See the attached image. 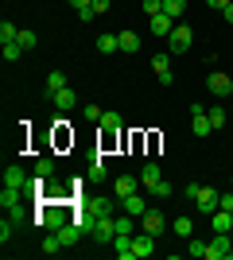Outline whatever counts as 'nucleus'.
I'll use <instances>...</instances> for the list:
<instances>
[{
  "label": "nucleus",
  "mask_w": 233,
  "mask_h": 260,
  "mask_svg": "<svg viewBox=\"0 0 233 260\" xmlns=\"http://www.w3.org/2000/svg\"><path fill=\"white\" fill-rule=\"evenodd\" d=\"M66 221H74V210H62V206H47V210H39V217H35V225H43V229H62Z\"/></svg>",
  "instance_id": "1"
},
{
  "label": "nucleus",
  "mask_w": 233,
  "mask_h": 260,
  "mask_svg": "<svg viewBox=\"0 0 233 260\" xmlns=\"http://www.w3.org/2000/svg\"><path fill=\"white\" fill-rule=\"evenodd\" d=\"M190 43H194V27H187V23H175V31L167 35V47H171V54L190 51Z\"/></svg>",
  "instance_id": "2"
},
{
  "label": "nucleus",
  "mask_w": 233,
  "mask_h": 260,
  "mask_svg": "<svg viewBox=\"0 0 233 260\" xmlns=\"http://www.w3.org/2000/svg\"><path fill=\"white\" fill-rule=\"evenodd\" d=\"M233 252V233H214V241L206 245V260H229Z\"/></svg>",
  "instance_id": "3"
},
{
  "label": "nucleus",
  "mask_w": 233,
  "mask_h": 260,
  "mask_svg": "<svg viewBox=\"0 0 233 260\" xmlns=\"http://www.w3.org/2000/svg\"><path fill=\"white\" fill-rule=\"evenodd\" d=\"M194 206H198V214L210 217L214 210H218V190H214V186H198V194H194Z\"/></svg>",
  "instance_id": "4"
},
{
  "label": "nucleus",
  "mask_w": 233,
  "mask_h": 260,
  "mask_svg": "<svg viewBox=\"0 0 233 260\" xmlns=\"http://www.w3.org/2000/svg\"><path fill=\"white\" fill-rule=\"evenodd\" d=\"M89 237L101 241V245H113V237H117V229H113V217H97V221H93V229H89Z\"/></svg>",
  "instance_id": "5"
},
{
  "label": "nucleus",
  "mask_w": 233,
  "mask_h": 260,
  "mask_svg": "<svg viewBox=\"0 0 233 260\" xmlns=\"http://www.w3.org/2000/svg\"><path fill=\"white\" fill-rule=\"evenodd\" d=\"M206 89H210V93H218V98L233 93V74H218V70H214V74L206 78Z\"/></svg>",
  "instance_id": "6"
},
{
  "label": "nucleus",
  "mask_w": 233,
  "mask_h": 260,
  "mask_svg": "<svg viewBox=\"0 0 233 260\" xmlns=\"http://www.w3.org/2000/svg\"><path fill=\"white\" fill-rule=\"evenodd\" d=\"M159 183H163V171H159L155 163H144V167H140V186H144L148 194H152V190H155Z\"/></svg>",
  "instance_id": "7"
},
{
  "label": "nucleus",
  "mask_w": 233,
  "mask_h": 260,
  "mask_svg": "<svg viewBox=\"0 0 233 260\" xmlns=\"http://www.w3.org/2000/svg\"><path fill=\"white\" fill-rule=\"evenodd\" d=\"M140 225H144V233H152V237H159V233H163V214L148 206L144 214H140Z\"/></svg>",
  "instance_id": "8"
},
{
  "label": "nucleus",
  "mask_w": 233,
  "mask_h": 260,
  "mask_svg": "<svg viewBox=\"0 0 233 260\" xmlns=\"http://www.w3.org/2000/svg\"><path fill=\"white\" fill-rule=\"evenodd\" d=\"M51 101H55L58 113H70V109L78 105V93H74L70 86H62V89H55V93H51Z\"/></svg>",
  "instance_id": "9"
},
{
  "label": "nucleus",
  "mask_w": 233,
  "mask_h": 260,
  "mask_svg": "<svg viewBox=\"0 0 233 260\" xmlns=\"http://www.w3.org/2000/svg\"><path fill=\"white\" fill-rule=\"evenodd\" d=\"M148 27H152V35H159V39H167V35L175 31V20H171L167 12H159V16H152V20H148Z\"/></svg>",
  "instance_id": "10"
},
{
  "label": "nucleus",
  "mask_w": 233,
  "mask_h": 260,
  "mask_svg": "<svg viewBox=\"0 0 233 260\" xmlns=\"http://www.w3.org/2000/svg\"><path fill=\"white\" fill-rule=\"evenodd\" d=\"M140 190V179H132V175H121V179H113V194L117 198H128Z\"/></svg>",
  "instance_id": "11"
},
{
  "label": "nucleus",
  "mask_w": 233,
  "mask_h": 260,
  "mask_svg": "<svg viewBox=\"0 0 233 260\" xmlns=\"http://www.w3.org/2000/svg\"><path fill=\"white\" fill-rule=\"evenodd\" d=\"M23 194H27V190H20V186H4V190H0V206L8 210H20V202H23Z\"/></svg>",
  "instance_id": "12"
},
{
  "label": "nucleus",
  "mask_w": 233,
  "mask_h": 260,
  "mask_svg": "<svg viewBox=\"0 0 233 260\" xmlns=\"http://www.w3.org/2000/svg\"><path fill=\"white\" fill-rule=\"evenodd\" d=\"M152 252H155V237H152V233H140V237H132V256H136V260L152 256Z\"/></svg>",
  "instance_id": "13"
},
{
  "label": "nucleus",
  "mask_w": 233,
  "mask_h": 260,
  "mask_svg": "<svg viewBox=\"0 0 233 260\" xmlns=\"http://www.w3.org/2000/svg\"><path fill=\"white\" fill-rule=\"evenodd\" d=\"M152 70H155V78H159L163 86L175 82V74H171V58H167V54H155V58H152Z\"/></svg>",
  "instance_id": "14"
},
{
  "label": "nucleus",
  "mask_w": 233,
  "mask_h": 260,
  "mask_svg": "<svg viewBox=\"0 0 233 260\" xmlns=\"http://www.w3.org/2000/svg\"><path fill=\"white\" fill-rule=\"evenodd\" d=\"M27 183H31V179H27V171H23V167H16V163H12V167H4V186H20V190H27Z\"/></svg>",
  "instance_id": "15"
},
{
  "label": "nucleus",
  "mask_w": 233,
  "mask_h": 260,
  "mask_svg": "<svg viewBox=\"0 0 233 260\" xmlns=\"http://www.w3.org/2000/svg\"><path fill=\"white\" fill-rule=\"evenodd\" d=\"M210 225H214V233H233V214L218 206V210L210 214Z\"/></svg>",
  "instance_id": "16"
},
{
  "label": "nucleus",
  "mask_w": 233,
  "mask_h": 260,
  "mask_svg": "<svg viewBox=\"0 0 233 260\" xmlns=\"http://www.w3.org/2000/svg\"><path fill=\"white\" fill-rule=\"evenodd\" d=\"M121 206H124V214H132V217H140L148 210V198L136 190V194H128V198H121Z\"/></svg>",
  "instance_id": "17"
},
{
  "label": "nucleus",
  "mask_w": 233,
  "mask_h": 260,
  "mask_svg": "<svg viewBox=\"0 0 233 260\" xmlns=\"http://www.w3.org/2000/svg\"><path fill=\"white\" fill-rule=\"evenodd\" d=\"M117 43H121L124 54H136V51H140V35H136V31H117Z\"/></svg>",
  "instance_id": "18"
},
{
  "label": "nucleus",
  "mask_w": 233,
  "mask_h": 260,
  "mask_svg": "<svg viewBox=\"0 0 233 260\" xmlns=\"http://www.w3.org/2000/svg\"><path fill=\"white\" fill-rule=\"evenodd\" d=\"M113 249H117V256L132 260V233H117V237H113Z\"/></svg>",
  "instance_id": "19"
},
{
  "label": "nucleus",
  "mask_w": 233,
  "mask_h": 260,
  "mask_svg": "<svg viewBox=\"0 0 233 260\" xmlns=\"http://www.w3.org/2000/svg\"><path fill=\"white\" fill-rule=\"evenodd\" d=\"M190 128H194V140H206V136L214 132V124H210L206 113H194V124H190Z\"/></svg>",
  "instance_id": "20"
},
{
  "label": "nucleus",
  "mask_w": 233,
  "mask_h": 260,
  "mask_svg": "<svg viewBox=\"0 0 233 260\" xmlns=\"http://www.w3.org/2000/svg\"><path fill=\"white\" fill-rule=\"evenodd\" d=\"M101 132L113 140V136L121 132V117H117V113H101Z\"/></svg>",
  "instance_id": "21"
},
{
  "label": "nucleus",
  "mask_w": 233,
  "mask_h": 260,
  "mask_svg": "<svg viewBox=\"0 0 233 260\" xmlns=\"http://www.w3.org/2000/svg\"><path fill=\"white\" fill-rule=\"evenodd\" d=\"M55 171H58V163H55V155H43V159L35 163V175H43V179H55Z\"/></svg>",
  "instance_id": "22"
},
{
  "label": "nucleus",
  "mask_w": 233,
  "mask_h": 260,
  "mask_svg": "<svg viewBox=\"0 0 233 260\" xmlns=\"http://www.w3.org/2000/svg\"><path fill=\"white\" fill-rule=\"evenodd\" d=\"M163 12L179 23V20H183V12H187V0H163Z\"/></svg>",
  "instance_id": "23"
},
{
  "label": "nucleus",
  "mask_w": 233,
  "mask_h": 260,
  "mask_svg": "<svg viewBox=\"0 0 233 260\" xmlns=\"http://www.w3.org/2000/svg\"><path fill=\"white\" fill-rule=\"evenodd\" d=\"M16 39H20V27H16L12 20H4L0 23V43H16Z\"/></svg>",
  "instance_id": "24"
},
{
  "label": "nucleus",
  "mask_w": 233,
  "mask_h": 260,
  "mask_svg": "<svg viewBox=\"0 0 233 260\" xmlns=\"http://www.w3.org/2000/svg\"><path fill=\"white\" fill-rule=\"evenodd\" d=\"M105 179H109L105 163H101V159H93V167H89V175H86V183H105Z\"/></svg>",
  "instance_id": "25"
},
{
  "label": "nucleus",
  "mask_w": 233,
  "mask_h": 260,
  "mask_svg": "<svg viewBox=\"0 0 233 260\" xmlns=\"http://www.w3.org/2000/svg\"><path fill=\"white\" fill-rule=\"evenodd\" d=\"M171 229H175L179 237H194V221H190V217H175V221H171Z\"/></svg>",
  "instance_id": "26"
},
{
  "label": "nucleus",
  "mask_w": 233,
  "mask_h": 260,
  "mask_svg": "<svg viewBox=\"0 0 233 260\" xmlns=\"http://www.w3.org/2000/svg\"><path fill=\"white\" fill-rule=\"evenodd\" d=\"M97 51H101V54H113V51H121L117 35H113V31H109V35H101V39H97Z\"/></svg>",
  "instance_id": "27"
},
{
  "label": "nucleus",
  "mask_w": 233,
  "mask_h": 260,
  "mask_svg": "<svg viewBox=\"0 0 233 260\" xmlns=\"http://www.w3.org/2000/svg\"><path fill=\"white\" fill-rule=\"evenodd\" d=\"M16 225H20L16 217H4V221H0V241H4V245H8V241L16 237Z\"/></svg>",
  "instance_id": "28"
},
{
  "label": "nucleus",
  "mask_w": 233,
  "mask_h": 260,
  "mask_svg": "<svg viewBox=\"0 0 233 260\" xmlns=\"http://www.w3.org/2000/svg\"><path fill=\"white\" fill-rule=\"evenodd\" d=\"M66 86V74H62V70H51V74H47V93H55V89H62Z\"/></svg>",
  "instance_id": "29"
},
{
  "label": "nucleus",
  "mask_w": 233,
  "mask_h": 260,
  "mask_svg": "<svg viewBox=\"0 0 233 260\" xmlns=\"http://www.w3.org/2000/svg\"><path fill=\"white\" fill-rule=\"evenodd\" d=\"M206 117H210V124H214V128H225V109H222V105L206 109Z\"/></svg>",
  "instance_id": "30"
},
{
  "label": "nucleus",
  "mask_w": 233,
  "mask_h": 260,
  "mask_svg": "<svg viewBox=\"0 0 233 260\" xmlns=\"http://www.w3.org/2000/svg\"><path fill=\"white\" fill-rule=\"evenodd\" d=\"M187 256L202 260V256H206V241H198V237H190V245H187Z\"/></svg>",
  "instance_id": "31"
},
{
  "label": "nucleus",
  "mask_w": 233,
  "mask_h": 260,
  "mask_svg": "<svg viewBox=\"0 0 233 260\" xmlns=\"http://www.w3.org/2000/svg\"><path fill=\"white\" fill-rule=\"evenodd\" d=\"M132 221H136L132 214H124V217H113V229H117V233H132Z\"/></svg>",
  "instance_id": "32"
},
{
  "label": "nucleus",
  "mask_w": 233,
  "mask_h": 260,
  "mask_svg": "<svg viewBox=\"0 0 233 260\" xmlns=\"http://www.w3.org/2000/svg\"><path fill=\"white\" fill-rule=\"evenodd\" d=\"M140 8H144V16L152 20V16H159V12H163V0H144Z\"/></svg>",
  "instance_id": "33"
},
{
  "label": "nucleus",
  "mask_w": 233,
  "mask_h": 260,
  "mask_svg": "<svg viewBox=\"0 0 233 260\" xmlns=\"http://www.w3.org/2000/svg\"><path fill=\"white\" fill-rule=\"evenodd\" d=\"M20 54H23V47H20V43H4V62H16Z\"/></svg>",
  "instance_id": "34"
},
{
  "label": "nucleus",
  "mask_w": 233,
  "mask_h": 260,
  "mask_svg": "<svg viewBox=\"0 0 233 260\" xmlns=\"http://www.w3.org/2000/svg\"><path fill=\"white\" fill-rule=\"evenodd\" d=\"M16 43H20L23 51H31V47L39 43V39H35V31H20V39H16Z\"/></svg>",
  "instance_id": "35"
},
{
  "label": "nucleus",
  "mask_w": 233,
  "mask_h": 260,
  "mask_svg": "<svg viewBox=\"0 0 233 260\" xmlns=\"http://www.w3.org/2000/svg\"><path fill=\"white\" fill-rule=\"evenodd\" d=\"M171 190H175V186H171V183L163 179V183H159V186L152 190V198H171Z\"/></svg>",
  "instance_id": "36"
},
{
  "label": "nucleus",
  "mask_w": 233,
  "mask_h": 260,
  "mask_svg": "<svg viewBox=\"0 0 233 260\" xmlns=\"http://www.w3.org/2000/svg\"><path fill=\"white\" fill-rule=\"evenodd\" d=\"M82 117H86V120H101V105H86V109H82Z\"/></svg>",
  "instance_id": "37"
},
{
  "label": "nucleus",
  "mask_w": 233,
  "mask_h": 260,
  "mask_svg": "<svg viewBox=\"0 0 233 260\" xmlns=\"http://www.w3.org/2000/svg\"><path fill=\"white\" fill-rule=\"evenodd\" d=\"M218 206H222V210H229V214H233V190H225V194H218Z\"/></svg>",
  "instance_id": "38"
},
{
  "label": "nucleus",
  "mask_w": 233,
  "mask_h": 260,
  "mask_svg": "<svg viewBox=\"0 0 233 260\" xmlns=\"http://www.w3.org/2000/svg\"><path fill=\"white\" fill-rule=\"evenodd\" d=\"M109 4H113V0H93V4H89V8L97 12V16H105V12H109Z\"/></svg>",
  "instance_id": "39"
},
{
  "label": "nucleus",
  "mask_w": 233,
  "mask_h": 260,
  "mask_svg": "<svg viewBox=\"0 0 233 260\" xmlns=\"http://www.w3.org/2000/svg\"><path fill=\"white\" fill-rule=\"evenodd\" d=\"M74 16H78V20H82V23H89V20H93V16H97V12H93V8H82V12H74Z\"/></svg>",
  "instance_id": "40"
},
{
  "label": "nucleus",
  "mask_w": 233,
  "mask_h": 260,
  "mask_svg": "<svg viewBox=\"0 0 233 260\" xmlns=\"http://www.w3.org/2000/svg\"><path fill=\"white\" fill-rule=\"evenodd\" d=\"M89 4H93V0H70V8H74V12H82V8H89Z\"/></svg>",
  "instance_id": "41"
},
{
  "label": "nucleus",
  "mask_w": 233,
  "mask_h": 260,
  "mask_svg": "<svg viewBox=\"0 0 233 260\" xmlns=\"http://www.w3.org/2000/svg\"><path fill=\"white\" fill-rule=\"evenodd\" d=\"M206 4H210V8H218V12H222L225 4H233V0H206Z\"/></svg>",
  "instance_id": "42"
},
{
  "label": "nucleus",
  "mask_w": 233,
  "mask_h": 260,
  "mask_svg": "<svg viewBox=\"0 0 233 260\" xmlns=\"http://www.w3.org/2000/svg\"><path fill=\"white\" fill-rule=\"evenodd\" d=\"M222 12H225V23H233V4H225Z\"/></svg>",
  "instance_id": "43"
},
{
  "label": "nucleus",
  "mask_w": 233,
  "mask_h": 260,
  "mask_svg": "<svg viewBox=\"0 0 233 260\" xmlns=\"http://www.w3.org/2000/svg\"><path fill=\"white\" fill-rule=\"evenodd\" d=\"M229 186H233V175H229Z\"/></svg>",
  "instance_id": "44"
}]
</instances>
